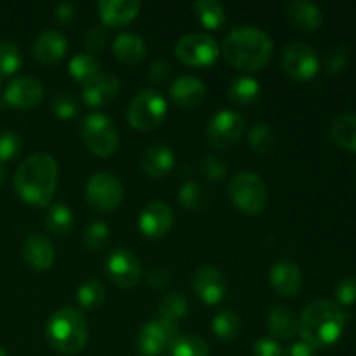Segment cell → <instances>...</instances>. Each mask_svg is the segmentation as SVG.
<instances>
[{
  "label": "cell",
  "mask_w": 356,
  "mask_h": 356,
  "mask_svg": "<svg viewBox=\"0 0 356 356\" xmlns=\"http://www.w3.org/2000/svg\"><path fill=\"white\" fill-rule=\"evenodd\" d=\"M58 186V163L47 153L28 156L16 170L14 188L19 198L35 207L51 204Z\"/></svg>",
  "instance_id": "cell-1"
},
{
  "label": "cell",
  "mask_w": 356,
  "mask_h": 356,
  "mask_svg": "<svg viewBox=\"0 0 356 356\" xmlns=\"http://www.w3.org/2000/svg\"><path fill=\"white\" fill-rule=\"evenodd\" d=\"M222 56L229 65L243 72H257L268 66L273 56L270 35L256 26H238L222 40Z\"/></svg>",
  "instance_id": "cell-2"
},
{
  "label": "cell",
  "mask_w": 356,
  "mask_h": 356,
  "mask_svg": "<svg viewBox=\"0 0 356 356\" xmlns=\"http://www.w3.org/2000/svg\"><path fill=\"white\" fill-rule=\"evenodd\" d=\"M348 315L337 302L316 299L309 302L299 318V334L302 343L312 348H327L336 343L343 334Z\"/></svg>",
  "instance_id": "cell-3"
},
{
  "label": "cell",
  "mask_w": 356,
  "mask_h": 356,
  "mask_svg": "<svg viewBox=\"0 0 356 356\" xmlns=\"http://www.w3.org/2000/svg\"><path fill=\"white\" fill-rule=\"evenodd\" d=\"M47 341L56 351L65 355H76L87 344V323L82 312L72 306L59 308L47 322Z\"/></svg>",
  "instance_id": "cell-4"
},
{
  "label": "cell",
  "mask_w": 356,
  "mask_h": 356,
  "mask_svg": "<svg viewBox=\"0 0 356 356\" xmlns=\"http://www.w3.org/2000/svg\"><path fill=\"white\" fill-rule=\"evenodd\" d=\"M167 115V101L156 90L145 89L132 97L127 108V120L136 131L152 132L162 125Z\"/></svg>",
  "instance_id": "cell-5"
},
{
  "label": "cell",
  "mask_w": 356,
  "mask_h": 356,
  "mask_svg": "<svg viewBox=\"0 0 356 356\" xmlns=\"http://www.w3.org/2000/svg\"><path fill=\"white\" fill-rule=\"evenodd\" d=\"M229 197L240 212L261 214L268 204V190L263 177L254 172H240L229 183Z\"/></svg>",
  "instance_id": "cell-6"
},
{
  "label": "cell",
  "mask_w": 356,
  "mask_h": 356,
  "mask_svg": "<svg viewBox=\"0 0 356 356\" xmlns=\"http://www.w3.org/2000/svg\"><path fill=\"white\" fill-rule=\"evenodd\" d=\"M82 138L87 148L99 159H110L118 148L117 127L103 113L87 115L82 124Z\"/></svg>",
  "instance_id": "cell-7"
},
{
  "label": "cell",
  "mask_w": 356,
  "mask_h": 356,
  "mask_svg": "<svg viewBox=\"0 0 356 356\" xmlns=\"http://www.w3.org/2000/svg\"><path fill=\"white\" fill-rule=\"evenodd\" d=\"M176 56L183 65L191 68H207L219 58V45L207 33H190L176 44Z\"/></svg>",
  "instance_id": "cell-8"
},
{
  "label": "cell",
  "mask_w": 356,
  "mask_h": 356,
  "mask_svg": "<svg viewBox=\"0 0 356 356\" xmlns=\"http://www.w3.org/2000/svg\"><path fill=\"white\" fill-rule=\"evenodd\" d=\"M177 339V325L159 318L149 320L138 334L136 348L141 356H165Z\"/></svg>",
  "instance_id": "cell-9"
},
{
  "label": "cell",
  "mask_w": 356,
  "mask_h": 356,
  "mask_svg": "<svg viewBox=\"0 0 356 356\" xmlns=\"http://www.w3.org/2000/svg\"><path fill=\"white\" fill-rule=\"evenodd\" d=\"M124 198V186L115 176L97 172L89 179L86 188V200L96 212L106 214L118 209Z\"/></svg>",
  "instance_id": "cell-10"
},
{
  "label": "cell",
  "mask_w": 356,
  "mask_h": 356,
  "mask_svg": "<svg viewBox=\"0 0 356 356\" xmlns=\"http://www.w3.org/2000/svg\"><path fill=\"white\" fill-rule=\"evenodd\" d=\"M245 132V120L242 115L232 110H222L212 117L207 125V141L216 149H232Z\"/></svg>",
  "instance_id": "cell-11"
},
{
  "label": "cell",
  "mask_w": 356,
  "mask_h": 356,
  "mask_svg": "<svg viewBox=\"0 0 356 356\" xmlns=\"http://www.w3.org/2000/svg\"><path fill=\"white\" fill-rule=\"evenodd\" d=\"M282 66L291 79L306 82L318 72V58L309 45L302 42H291L282 52Z\"/></svg>",
  "instance_id": "cell-12"
},
{
  "label": "cell",
  "mask_w": 356,
  "mask_h": 356,
  "mask_svg": "<svg viewBox=\"0 0 356 356\" xmlns=\"http://www.w3.org/2000/svg\"><path fill=\"white\" fill-rule=\"evenodd\" d=\"M106 273L120 289H132L141 278V263L129 249H115L106 259Z\"/></svg>",
  "instance_id": "cell-13"
},
{
  "label": "cell",
  "mask_w": 356,
  "mask_h": 356,
  "mask_svg": "<svg viewBox=\"0 0 356 356\" xmlns=\"http://www.w3.org/2000/svg\"><path fill=\"white\" fill-rule=\"evenodd\" d=\"M193 291L204 305L216 306L226 296V278L219 268L204 264L193 275Z\"/></svg>",
  "instance_id": "cell-14"
},
{
  "label": "cell",
  "mask_w": 356,
  "mask_h": 356,
  "mask_svg": "<svg viewBox=\"0 0 356 356\" xmlns=\"http://www.w3.org/2000/svg\"><path fill=\"white\" fill-rule=\"evenodd\" d=\"M44 99V87L33 76H19L7 86L3 103L17 110H31Z\"/></svg>",
  "instance_id": "cell-15"
},
{
  "label": "cell",
  "mask_w": 356,
  "mask_h": 356,
  "mask_svg": "<svg viewBox=\"0 0 356 356\" xmlns=\"http://www.w3.org/2000/svg\"><path fill=\"white\" fill-rule=\"evenodd\" d=\"M174 221L172 209L163 202H153L143 209L139 216V232L148 238H162Z\"/></svg>",
  "instance_id": "cell-16"
},
{
  "label": "cell",
  "mask_w": 356,
  "mask_h": 356,
  "mask_svg": "<svg viewBox=\"0 0 356 356\" xmlns=\"http://www.w3.org/2000/svg\"><path fill=\"white\" fill-rule=\"evenodd\" d=\"M120 92V80L113 73L101 72L96 79L82 86V97L87 106L103 108Z\"/></svg>",
  "instance_id": "cell-17"
},
{
  "label": "cell",
  "mask_w": 356,
  "mask_h": 356,
  "mask_svg": "<svg viewBox=\"0 0 356 356\" xmlns=\"http://www.w3.org/2000/svg\"><path fill=\"white\" fill-rule=\"evenodd\" d=\"M176 163V156L174 152L163 143H153L148 148L143 152L139 165L146 176L153 177V179H162L165 177L170 170L174 169Z\"/></svg>",
  "instance_id": "cell-18"
},
{
  "label": "cell",
  "mask_w": 356,
  "mask_h": 356,
  "mask_svg": "<svg viewBox=\"0 0 356 356\" xmlns=\"http://www.w3.org/2000/svg\"><path fill=\"white\" fill-rule=\"evenodd\" d=\"M104 28H120L136 19L141 10L139 0H101L97 3Z\"/></svg>",
  "instance_id": "cell-19"
},
{
  "label": "cell",
  "mask_w": 356,
  "mask_h": 356,
  "mask_svg": "<svg viewBox=\"0 0 356 356\" xmlns=\"http://www.w3.org/2000/svg\"><path fill=\"white\" fill-rule=\"evenodd\" d=\"M205 96H207V89L198 76L183 75L174 80L170 86V97L177 106L184 110H193L200 106Z\"/></svg>",
  "instance_id": "cell-20"
},
{
  "label": "cell",
  "mask_w": 356,
  "mask_h": 356,
  "mask_svg": "<svg viewBox=\"0 0 356 356\" xmlns=\"http://www.w3.org/2000/svg\"><path fill=\"white\" fill-rule=\"evenodd\" d=\"M270 282L282 298H294L302 287V273L292 261H280L271 268Z\"/></svg>",
  "instance_id": "cell-21"
},
{
  "label": "cell",
  "mask_w": 356,
  "mask_h": 356,
  "mask_svg": "<svg viewBox=\"0 0 356 356\" xmlns=\"http://www.w3.org/2000/svg\"><path fill=\"white\" fill-rule=\"evenodd\" d=\"M68 51V42L59 31L47 30L37 37L33 44V58L45 66H52L61 61Z\"/></svg>",
  "instance_id": "cell-22"
},
{
  "label": "cell",
  "mask_w": 356,
  "mask_h": 356,
  "mask_svg": "<svg viewBox=\"0 0 356 356\" xmlns=\"http://www.w3.org/2000/svg\"><path fill=\"white\" fill-rule=\"evenodd\" d=\"M23 259L31 270L45 271L54 264L56 250L45 236L30 235L23 242Z\"/></svg>",
  "instance_id": "cell-23"
},
{
  "label": "cell",
  "mask_w": 356,
  "mask_h": 356,
  "mask_svg": "<svg viewBox=\"0 0 356 356\" xmlns=\"http://www.w3.org/2000/svg\"><path fill=\"white\" fill-rule=\"evenodd\" d=\"M289 23L302 31H313L322 24V10L308 0H294L285 9Z\"/></svg>",
  "instance_id": "cell-24"
},
{
  "label": "cell",
  "mask_w": 356,
  "mask_h": 356,
  "mask_svg": "<svg viewBox=\"0 0 356 356\" xmlns=\"http://www.w3.org/2000/svg\"><path fill=\"white\" fill-rule=\"evenodd\" d=\"M268 330L278 341H291L299 334V318L287 306H277L268 316Z\"/></svg>",
  "instance_id": "cell-25"
},
{
  "label": "cell",
  "mask_w": 356,
  "mask_h": 356,
  "mask_svg": "<svg viewBox=\"0 0 356 356\" xmlns=\"http://www.w3.org/2000/svg\"><path fill=\"white\" fill-rule=\"evenodd\" d=\"M113 54L124 65H139L146 56L145 40L139 35L120 33L113 42Z\"/></svg>",
  "instance_id": "cell-26"
},
{
  "label": "cell",
  "mask_w": 356,
  "mask_h": 356,
  "mask_svg": "<svg viewBox=\"0 0 356 356\" xmlns=\"http://www.w3.org/2000/svg\"><path fill=\"white\" fill-rule=\"evenodd\" d=\"M329 136L336 145L356 152V113L346 111L334 117L329 125Z\"/></svg>",
  "instance_id": "cell-27"
},
{
  "label": "cell",
  "mask_w": 356,
  "mask_h": 356,
  "mask_svg": "<svg viewBox=\"0 0 356 356\" xmlns=\"http://www.w3.org/2000/svg\"><path fill=\"white\" fill-rule=\"evenodd\" d=\"M75 226V216H73L72 209L65 204H54L47 211L45 216V228L51 235L63 238V236L70 235Z\"/></svg>",
  "instance_id": "cell-28"
},
{
  "label": "cell",
  "mask_w": 356,
  "mask_h": 356,
  "mask_svg": "<svg viewBox=\"0 0 356 356\" xmlns=\"http://www.w3.org/2000/svg\"><path fill=\"white\" fill-rule=\"evenodd\" d=\"M193 10L202 26L207 30L218 31L225 26L226 10L225 6L218 0H198L193 3Z\"/></svg>",
  "instance_id": "cell-29"
},
{
  "label": "cell",
  "mask_w": 356,
  "mask_h": 356,
  "mask_svg": "<svg viewBox=\"0 0 356 356\" xmlns=\"http://www.w3.org/2000/svg\"><path fill=\"white\" fill-rule=\"evenodd\" d=\"M261 86L252 76H238L232 80L228 87V96L238 106H249L259 99Z\"/></svg>",
  "instance_id": "cell-30"
},
{
  "label": "cell",
  "mask_w": 356,
  "mask_h": 356,
  "mask_svg": "<svg viewBox=\"0 0 356 356\" xmlns=\"http://www.w3.org/2000/svg\"><path fill=\"white\" fill-rule=\"evenodd\" d=\"M212 330H214L216 337L225 343H232L240 336V330H242L240 316L232 309H221L212 320Z\"/></svg>",
  "instance_id": "cell-31"
},
{
  "label": "cell",
  "mask_w": 356,
  "mask_h": 356,
  "mask_svg": "<svg viewBox=\"0 0 356 356\" xmlns=\"http://www.w3.org/2000/svg\"><path fill=\"white\" fill-rule=\"evenodd\" d=\"M188 313V301L181 292H169L165 298L160 301L159 306V318L165 320V322L177 323L186 316Z\"/></svg>",
  "instance_id": "cell-32"
},
{
  "label": "cell",
  "mask_w": 356,
  "mask_h": 356,
  "mask_svg": "<svg viewBox=\"0 0 356 356\" xmlns=\"http://www.w3.org/2000/svg\"><path fill=\"white\" fill-rule=\"evenodd\" d=\"M70 75L80 82L82 86H86L87 82H90L92 79H96L101 73V65L94 56L90 54H76L75 58L70 61L68 65Z\"/></svg>",
  "instance_id": "cell-33"
},
{
  "label": "cell",
  "mask_w": 356,
  "mask_h": 356,
  "mask_svg": "<svg viewBox=\"0 0 356 356\" xmlns=\"http://www.w3.org/2000/svg\"><path fill=\"white\" fill-rule=\"evenodd\" d=\"M106 299V289L99 280H87L76 289V302L83 309H97Z\"/></svg>",
  "instance_id": "cell-34"
},
{
  "label": "cell",
  "mask_w": 356,
  "mask_h": 356,
  "mask_svg": "<svg viewBox=\"0 0 356 356\" xmlns=\"http://www.w3.org/2000/svg\"><path fill=\"white\" fill-rule=\"evenodd\" d=\"M177 200H179V204L190 212H202L207 207V193H205L204 188L198 183H195V181H186V183L179 188Z\"/></svg>",
  "instance_id": "cell-35"
},
{
  "label": "cell",
  "mask_w": 356,
  "mask_h": 356,
  "mask_svg": "<svg viewBox=\"0 0 356 356\" xmlns=\"http://www.w3.org/2000/svg\"><path fill=\"white\" fill-rule=\"evenodd\" d=\"M275 145H277V139H275V134L270 129V125L263 124V122H257V124H254L250 127L249 146L254 153H257V155H268V153L273 152Z\"/></svg>",
  "instance_id": "cell-36"
},
{
  "label": "cell",
  "mask_w": 356,
  "mask_h": 356,
  "mask_svg": "<svg viewBox=\"0 0 356 356\" xmlns=\"http://www.w3.org/2000/svg\"><path fill=\"white\" fill-rule=\"evenodd\" d=\"M170 356H209V346L195 334H183L174 341Z\"/></svg>",
  "instance_id": "cell-37"
},
{
  "label": "cell",
  "mask_w": 356,
  "mask_h": 356,
  "mask_svg": "<svg viewBox=\"0 0 356 356\" xmlns=\"http://www.w3.org/2000/svg\"><path fill=\"white\" fill-rule=\"evenodd\" d=\"M110 242V228L106 222L94 221L83 232V245L89 252H101Z\"/></svg>",
  "instance_id": "cell-38"
},
{
  "label": "cell",
  "mask_w": 356,
  "mask_h": 356,
  "mask_svg": "<svg viewBox=\"0 0 356 356\" xmlns=\"http://www.w3.org/2000/svg\"><path fill=\"white\" fill-rule=\"evenodd\" d=\"M21 66V52L16 44L9 40L0 42V73L13 75Z\"/></svg>",
  "instance_id": "cell-39"
},
{
  "label": "cell",
  "mask_w": 356,
  "mask_h": 356,
  "mask_svg": "<svg viewBox=\"0 0 356 356\" xmlns=\"http://www.w3.org/2000/svg\"><path fill=\"white\" fill-rule=\"evenodd\" d=\"M200 172L205 181H209V183H218V181H222L226 177V174H228V165H226L225 160L219 159L218 155H207L202 159Z\"/></svg>",
  "instance_id": "cell-40"
},
{
  "label": "cell",
  "mask_w": 356,
  "mask_h": 356,
  "mask_svg": "<svg viewBox=\"0 0 356 356\" xmlns=\"http://www.w3.org/2000/svg\"><path fill=\"white\" fill-rule=\"evenodd\" d=\"M51 110L58 118L68 120V118H73L76 115V111H79V103H76L73 94L59 92L52 97Z\"/></svg>",
  "instance_id": "cell-41"
},
{
  "label": "cell",
  "mask_w": 356,
  "mask_h": 356,
  "mask_svg": "<svg viewBox=\"0 0 356 356\" xmlns=\"http://www.w3.org/2000/svg\"><path fill=\"white\" fill-rule=\"evenodd\" d=\"M21 148H23V141L19 134L13 131L0 132V162L14 160L21 153Z\"/></svg>",
  "instance_id": "cell-42"
},
{
  "label": "cell",
  "mask_w": 356,
  "mask_h": 356,
  "mask_svg": "<svg viewBox=\"0 0 356 356\" xmlns=\"http://www.w3.org/2000/svg\"><path fill=\"white\" fill-rule=\"evenodd\" d=\"M108 44V30L101 24V26H92L86 33V38H83V45L89 51L90 56L99 54Z\"/></svg>",
  "instance_id": "cell-43"
},
{
  "label": "cell",
  "mask_w": 356,
  "mask_h": 356,
  "mask_svg": "<svg viewBox=\"0 0 356 356\" xmlns=\"http://www.w3.org/2000/svg\"><path fill=\"white\" fill-rule=\"evenodd\" d=\"M336 298L341 306H350L356 301V278L344 277L336 285Z\"/></svg>",
  "instance_id": "cell-44"
},
{
  "label": "cell",
  "mask_w": 356,
  "mask_h": 356,
  "mask_svg": "<svg viewBox=\"0 0 356 356\" xmlns=\"http://www.w3.org/2000/svg\"><path fill=\"white\" fill-rule=\"evenodd\" d=\"M170 76H172V66L163 59H159L149 66L148 80L153 86H163V83L169 82Z\"/></svg>",
  "instance_id": "cell-45"
},
{
  "label": "cell",
  "mask_w": 356,
  "mask_h": 356,
  "mask_svg": "<svg viewBox=\"0 0 356 356\" xmlns=\"http://www.w3.org/2000/svg\"><path fill=\"white\" fill-rule=\"evenodd\" d=\"M254 355L256 356H284L280 343L273 337H259L254 343Z\"/></svg>",
  "instance_id": "cell-46"
},
{
  "label": "cell",
  "mask_w": 356,
  "mask_h": 356,
  "mask_svg": "<svg viewBox=\"0 0 356 356\" xmlns=\"http://www.w3.org/2000/svg\"><path fill=\"white\" fill-rule=\"evenodd\" d=\"M346 61H348L346 51H344L343 47L334 49V51H330L329 54H327V59H325L327 72L329 73L343 72L344 66H346Z\"/></svg>",
  "instance_id": "cell-47"
},
{
  "label": "cell",
  "mask_w": 356,
  "mask_h": 356,
  "mask_svg": "<svg viewBox=\"0 0 356 356\" xmlns=\"http://www.w3.org/2000/svg\"><path fill=\"white\" fill-rule=\"evenodd\" d=\"M172 280V275L167 268H159V270L152 271L148 277V284H152L155 289H163L170 284Z\"/></svg>",
  "instance_id": "cell-48"
},
{
  "label": "cell",
  "mask_w": 356,
  "mask_h": 356,
  "mask_svg": "<svg viewBox=\"0 0 356 356\" xmlns=\"http://www.w3.org/2000/svg\"><path fill=\"white\" fill-rule=\"evenodd\" d=\"M75 16H76V7L73 6V3L65 2V3H59V6L56 7V19H58L59 23L63 24L72 23V21L75 19Z\"/></svg>",
  "instance_id": "cell-49"
},
{
  "label": "cell",
  "mask_w": 356,
  "mask_h": 356,
  "mask_svg": "<svg viewBox=\"0 0 356 356\" xmlns=\"http://www.w3.org/2000/svg\"><path fill=\"white\" fill-rule=\"evenodd\" d=\"M284 356H316L315 348L306 343H296L284 351Z\"/></svg>",
  "instance_id": "cell-50"
},
{
  "label": "cell",
  "mask_w": 356,
  "mask_h": 356,
  "mask_svg": "<svg viewBox=\"0 0 356 356\" xmlns=\"http://www.w3.org/2000/svg\"><path fill=\"white\" fill-rule=\"evenodd\" d=\"M6 177H7V172H6V169H3V167L0 165V186H2V184L6 183Z\"/></svg>",
  "instance_id": "cell-51"
},
{
  "label": "cell",
  "mask_w": 356,
  "mask_h": 356,
  "mask_svg": "<svg viewBox=\"0 0 356 356\" xmlns=\"http://www.w3.org/2000/svg\"><path fill=\"white\" fill-rule=\"evenodd\" d=\"M0 356H7V353H6V350H2V348H0Z\"/></svg>",
  "instance_id": "cell-52"
}]
</instances>
